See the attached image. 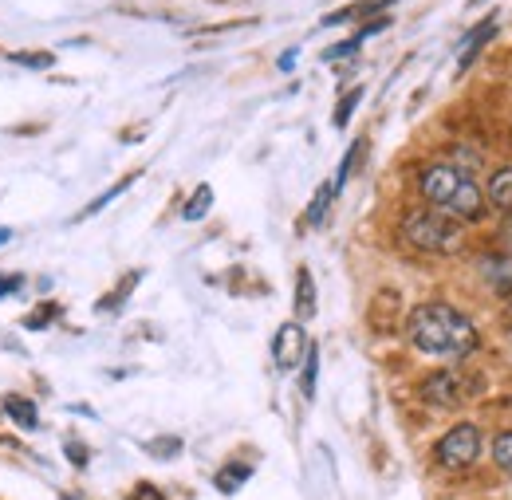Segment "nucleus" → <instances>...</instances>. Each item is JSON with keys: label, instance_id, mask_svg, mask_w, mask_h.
<instances>
[{"label": "nucleus", "instance_id": "obj_2", "mask_svg": "<svg viewBox=\"0 0 512 500\" xmlns=\"http://www.w3.org/2000/svg\"><path fill=\"white\" fill-rule=\"evenodd\" d=\"M402 233H406V241L418 252H449L457 245V225L449 221L442 209H434V213H426V209L406 213Z\"/></svg>", "mask_w": 512, "mask_h": 500}, {"label": "nucleus", "instance_id": "obj_26", "mask_svg": "<svg viewBox=\"0 0 512 500\" xmlns=\"http://www.w3.org/2000/svg\"><path fill=\"white\" fill-rule=\"evenodd\" d=\"M296 60H300V48H288V52L280 56V63H276V67H280V71H292V67H296Z\"/></svg>", "mask_w": 512, "mask_h": 500}, {"label": "nucleus", "instance_id": "obj_27", "mask_svg": "<svg viewBox=\"0 0 512 500\" xmlns=\"http://www.w3.org/2000/svg\"><path fill=\"white\" fill-rule=\"evenodd\" d=\"M67 457H71L75 465H87V449H83V445H67Z\"/></svg>", "mask_w": 512, "mask_h": 500}, {"label": "nucleus", "instance_id": "obj_7", "mask_svg": "<svg viewBox=\"0 0 512 500\" xmlns=\"http://www.w3.org/2000/svg\"><path fill=\"white\" fill-rule=\"evenodd\" d=\"M481 276L493 292H512V256L509 252H493L481 260Z\"/></svg>", "mask_w": 512, "mask_h": 500}, {"label": "nucleus", "instance_id": "obj_12", "mask_svg": "<svg viewBox=\"0 0 512 500\" xmlns=\"http://www.w3.org/2000/svg\"><path fill=\"white\" fill-rule=\"evenodd\" d=\"M394 0H371V4H355V8H339V12H331V16H323V24L327 28H335V24H347V20H363V16H371V12H383L390 8Z\"/></svg>", "mask_w": 512, "mask_h": 500}, {"label": "nucleus", "instance_id": "obj_5", "mask_svg": "<svg viewBox=\"0 0 512 500\" xmlns=\"http://www.w3.org/2000/svg\"><path fill=\"white\" fill-rule=\"evenodd\" d=\"M304 355H308V331H304V323L296 319V323H284L280 331H276V339H272V359H276V367L280 371H296L300 363H304Z\"/></svg>", "mask_w": 512, "mask_h": 500}, {"label": "nucleus", "instance_id": "obj_8", "mask_svg": "<svg viewBox=\"0 0 512 500\" xmlns=\"http://www.w3.org/2000/svg\"><path fill=\"white\" fill-rule=\"evenodd\" d=\"M493 28H497V16H485L477 28H473V36L465 40V48H461V60H457V71H469L473 67V60H477V52L493 40Z\"/></svg>", "mask_w": 512, "mask_h": 500}, {"label": "nucleus", "instance_id": "obj_11", "mask_svg": "<svg viewBox=\"0 0 512 500\" xmlns=\"http://www.w3.org/2000/svg\"><path fill=\"white\" fill-rule=\"evenodd\" d=\"M489 205H497L501 213H512V166H505V170H497L493 178H489Z\"/></svg>", "mask_w": 512, "mask_h": 500}, {"label": "nucleus", "instance_id": "obj_9", "mask_svg": "<svg viewBox=\"0 0 512 500\" xmlns=\"http://www.w3.org/2000/svg\"><path fill=\"white\" fill-rule=\"evenodd\" d=\"M296 315H300V323L316 315V280H312V268H300L296 272Z\"/></svg>", "mask_w": 512, "mask_h": 500}, {"label": "nucleus", "instance_id": "obj_19", "mask_svg": "<svg viewBox=\"0 0 512 500\" xmlns=\"http://www.w3.org/2000/svg\"><path fill=\"white\" fill-rule=\"evenodd\" d=\"M493 461L512 477V430H505V434L493 438Z\"/></svg>", "mask_w": 512, "mask_h": 500}, {"label": "nucleus", "instance_id": "obj_16", "mask_svg": "<svg viewBox=\"0 0 512 500\" xmlns=\"http://www.w3.org/2000/svg\"><path fill=\"white\" fill-rule=\"evenodd\" d=\"M363 103V87H351L343 99H339V107H335V126H347L351 123V115H355V107Z\"/></svg>", "mask_w": 512, "mask_h": 500}, {"label": "nucleus", "instance_id": "obj_1", "mask_svg": "<svg viewBox=\"0 0 512 500\" xmlns=\"http://www.w3.org/2000/svg\"><path fill=\"white\" fill-rule=\"evenodd\" d=\"M406 335L422 355H434V359H465L481 347V335L469 323V315L449 308V304L414 308L410 323H406Z\"/></svg>", "mask_w": 512, "mask_h": 500}, {"label": "nucleus", "instance_id": "obj_3", "mask_svg": "<svg viewBox=\"0 0 512 500\" xmlns=\"http://www.w3.org/2000/svg\"><path fill=\"white\" fill-rule=\"evenodd\" d=\"M481 457V430L473 422L453 426L446 438L438 441V465L446 469H469Z\"/></svg>", "mask_w": 512, "mask_h": 500}, {"label": "nucleus", "instance_id": "obj_17", "mask_svg": "<svg viewBox=\"0 0 512 500\" xmlns=\"http://www.w3.org/2000/svg\"><path fill=\"white\" fill-rule=\"evenodd\" d=\"M245 481H249V465H229V469L217 477V489H221V493H237Z\"/></svg>", "mask_w": 512, "mask_h": 500}, {"label": "nucleus", "instance_id": "obj_6", "mask_svg": "<svg viewBox=\"0 0 512 500\" xmlns=\"http://www.w3.org/2000/svg\"><path fill=\"white\" fill-rule=\"evenodd\" d=\"M422 398H426V406H434V410H453V406H461V398H465V378L453 375V371H438V375H430L422 382Z\"/></svg>", "mask_w": 512, "mask_h": 500}, {"label": "nucleus", "instance_id": "obj_20", "mask_svg": "<svg viewBox=\"0 0 512 500\" xmlns=\"http://www.w3.org/2000/svg\"><path fill=\"white\" fill-rule=\"evenodd\" d=\"M12 63H20V67H32V71H48L56 56L52 52H12Z\"/></svg>", "mask_w": 512, "mask_h": 500}, {"label": "nucleus", "instance_id": "obj_25", "mask_svg": "<svg viewBox=\"0 0 512 500\" xmlns=\"http://www.w3.org/2000/svg\"><path fill=\"white\" fill-rule=\"evenodd\" d=\"M130 500H166V497H162L154 485H138V489L130 493Z\"/></svg>", "mask_w": 512, "mask_h": 500}, {"label": "nucleus", "instance_id": "obj_14", "mask_svg": "<svg viewBox=\"0 0 512 500\" xmlns=\"http://www.w3.org/2000/svg\"><path fill=\"white\" fill-rule=\"evenodd\" d=\"M316 378H320V351H316V343H308V355H304V378H300L304 398H316Z\"/></svg>", "mask_w": 512, "mask_h": 500}, {"label": "nucleus", "instance_id": "obj_21", "mask_svg": "<svg viewBox=\"0 0 512 500\" xmlns=\"http://www.w3.org/2000/svg\"><path fill=\"white\" fill-rule=\"evenodd\" d=\"M150 457H162V461H170V457H178L182 453V441L178 438H158V441H146L142 445Z\"/></svg>", "mask_w": 512, "mask_h": 500}, {"label": "nucleus", "instance_id": "obj_23", "mask_svg": "<svg viewBox=\"0 0 512 500\" xmlns=\"http://www.w3.org/2000/svg\"><path fill=\"white\" fill-rule=\"evenodd\" d=\"M60 315V304H48V308H36L32 319H28V327H44V323H52Z\"/></svg>", "mask_w": 512, "mask_h": 500}, {"label": "nucleus", "instance_id": "obj_28", "mask_svg": "<svg viewBox=\"0 0 512 500\" xmlns=\"http://www.w3.org/2000/svg\"><path fill=\"white\" fill-rule=\"evenodd\" d=\"M8 241H12V233H8V229H0V245H8Z\"/></svg>", "mask_w": 512, "mask_h": 500}, {"label": "nucleus", "instance_id": "obj_10", "mask_svg": "<svg viewBox=\"0 0 512 500\" xmlns=\"http://www.w3.org/2000/svg\"><path fill=\"white\" fill-rule=\"evenodd\" d=\"M4 414L20 426V430H40V414H36V406L28 402V398H16V394H8L4 398Z\"/></svg>", "mask_w": 512, "mask_h": 500}, {"label": "nucleus", "instance_id": "obj_13", "mask_svg": "<svg viewBox=\"0 0 512 500\" xmlns=\"http://www.w3.org/2000/svg\"><path fill=\"white\" fill-rule=\"evenodd\" d=\"M209 209H213V186H197L193 197L186 201V209H182V221H201Z\"/></svg>", "mask_w": 512, "mask_h": 500}, {"label": "nucleus", "instance_id": "obj_15", "mask_svg": "<svg viewBox=\"0 0 512 500\" xmlns=\"http://www.w3.org/2000/svg\"><path fill=\"white\" fill-rule=\"evenodd\" d=\"M335 193H339V189L331 186V182H323L320 193H316V201L308 205V225H323V217H327V209H331Z\"/></svg>", "mask_w": 512, "mask_h": 500}, {"label": "nucleus", "instance_id": "obj_18", "mask_svg": "<svg viewBox=\"0 0 512 500\" xmlns=\"http://www.w3.org/2000/svg\"><path fill=\"white\" fill-rule=\"evenodd\" d=\"M134 182H138V174H127V178H123V182H119V186H111V189H107V193H103V197H99V201H91V205H87V209H83V217H91V213H99V209H103V205H111V201H115V197H119V193H127V189L134 186Z\"/></svg>", "mask_w": 512, "mask_h": 500}, {"label": "nucleus", "instance_id": "obj_4", "mask_svg": "<svg viewBox=\"0 0 512 500\" xmlns=\"http://www.w3.org/2000/svg\"><path fill=\"white\" fill-rule=\"evenodd\" d=\"M461 178H465V170H457V166H449V162H438V166H426L422 170V197L434 205V209H442L446 213V205L453 201V193L461 186Z\"/></svg>", "mask_w": 512, "mask_h": 500}, {"label": "nucleus", "instance_id": "obj_24", "mask_svg": "<svg viewBox=\"0 0 512 500\" xmlns=\"http://www.w3.org/2000/svg\"><path fill=\"white\" fill-rule=\"evenodd\" d=\"M20 284H24L20 276H0V300L12 296V292H20Z\"/></svg>", "mask_w": 512, "mask_h": 500}, {"label": "nucleus", "instance_id": "obj_22", "mask_svg": "<svg viewBox=\"0 0 512 500\" xmlns=\"http://www.w3.org/2000/svg\"><path fill=\"white\" fill-rule=\"evenodd\" d=\"M359 48H363V36H359V32H355V36H351V40H343V44H335V48H327V52H323V63L347 60V56H355V52H359Z\"/></svg>", "mask_w": 512, "mask_h": 500}]
</instances>
